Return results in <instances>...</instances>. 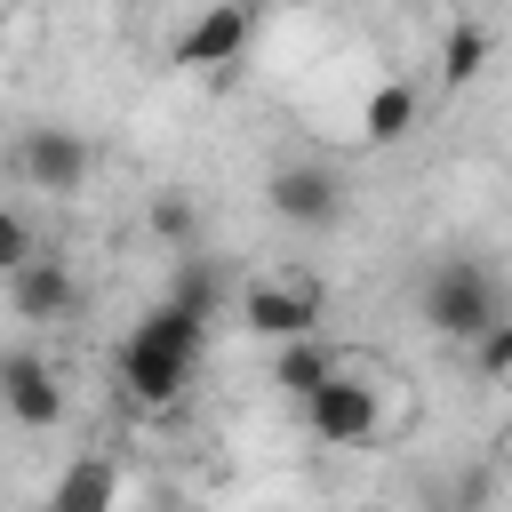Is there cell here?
I'll return each instance as SVG.
<instances>
[{"label":"cell","instance_id":"cell-1","mask_svg":"<svg viewBox=\"0 0 512 512\" xmlns=\"http://www.w3.org/2000/svg\"><path fill=\"white\" fill-rule=\"evenodd\" d=\"M200 328H208V320H192L176 296L152 304V312L128 328V344H120V392H128L136 408H176V400L192 392V368H200Z\"/></svg>","mask_w":512,"mask_h":512},{"label":"cell","instance_id":"cell-2","mask_svg":"<svg viewBox=\"0 0 512 512\" xmlns=\"http://www.w3.org/2000/svg\"><path fill=\"white\" fill-rule=\"evenodd\" d=\"M496 312H504V288H496L488 264H472V256H440V264H432V280H424V320H432L448 344H472Z\"/></svg>","mask_w":512,"mask_h":512},{"label":"cell","instance_id":"cell-3","mask_svg":"<svg viewBox=\"0 0 512 512\" xmlns=\"http://www.w3.org/2000/svg\"><path fill=\"white\" fill-rule=\"evenodd\" d=\"M320 312H328V288L304 280V272H256V280H240V328L264 336V344L320 336Z\"/></svg>","mask_w":512,"mask_h":512},{"label":"cell","instance_id":"cell-4","mask_svg":"<svg viewBox=\"0 0 512 512\" xmlns=\"http://www.w3.org/2000/svg\"><path fill=\"white\" fill-rule=\"evenodd\" d=\"M304 408V432L320 440V448H360V440H376V424H384V392L368 384V376H352V368H336L312 400H296Z\"/></svg>","mask_w":512,"mask_h":512},{"label":"cell","instance_id":"cell-5","mask_svg":"<svg viewBox=\"0 0 512 512\" xmlns=\"http://www.w3.org/2000/svg\"><path fill=\"white\" fill-rule=\"evenodd\" d=\"M264 208H272L280 224H296V232H320V224L344 216V184H336V168H320V160H288V168H272Z\"/></svg>","mask_w":512,"mask_h":512},{"label":"cell","instance_id":"cell-6","mask_svg":"<svg viewBox=\"0 0 512 512\" xmlns=\"http://www.w3.org/2000/svg\"><path fill=\"white\" fill-rule=\"evenodd\" d=\"M0 408L24 432H56L64 424V376L48 368V352H0Z\"/></svg>","mask_w":512,"mask_h":512},{"label":"cell","instance_id":"cell-7","mask_svg":"<svg viewBox=\"0 0 512 512\" xmlns=\"http://www.w3.org/2000/svg\"><path fill=\"white\" fill-rule=\"evenodd\" d=\"M248 40H256V8H248V0H216V8H200V16L184 24L176 64H192V72H224V64H240Z\"/></svg>","mask_w":512,"mask_h":512},{"label":"cell","instance_id":"cell-8","mask_svg":"<svg viewBox=\"0 0 512 512\" xmlns=\"http://www.w3.org/2000/svg\"><path fill=\"white\" fill-rule=\"evenodd\" d=\"M16 176L32 192H80L88 184V136L80 128H24L16 136Z\"/></svg>","mask_w":512,"mask_h":512},{"label":"cell","instance_id":"cell-9","mask_svg":"<svg viewBox=\"0 0 512 512\" xmlns=\"http://www.w3.org/2000/svg\"><path fill=\"white\" fill-rule=\"evenodd\" d=\"M8 304H16V320H64L80 304V280H72L64 256H24L8 272Z\"/></svg>","mask_w":512,"mask_h":512},{"label":"cell","instance_id":"cell-10","mask_svg":"<svg viewBox=\"0 0 512 512\" xmlns=\"http://www.w3.org/2000/svg\"><path fill=\"white\" fill-rule=\"evenodd\" d=\"M120 504V464L112 456H72L48 488V512H112Z\"/></svg>","mask_w":512,"mask_h":512},{"label":"cell","instance_id":"cell-11","mask_svg":"<svg viewBox=\"0 0 512 512\" xmlns=\"http://www.w3.org/2000/svg\"><path fill=\"white\" fill-rule=\"evenodd\" d=\"M336 368H344V360H336V352H328L320 336H288V344L272 352V384H280L288 400H312V392H320V384H328Z\"/></svg>","mask_w":512,"mask_h":512},{"label":"cell","instance_id":"cell-12","mask_svg":"<svg viewBox=\"0 0 512 512\" xmlns=\"http://www.w3.org/2000/svg\"><path fill=\"white\" fill-rule=\"evenodd\" d=\"M408 128H416V88H408V80H384V88L360 104V136H368V144H400Z\"/></svg>","mask_w":512,"mask_h":512},{"label":"cell","instance_id":"cell-13","mask_svg":"<svg viewBox=\"0 0 512 512\" xmlns=\"http://www.w3.org/2000/svg\"><path fill=\"white\" fill-rule=\"evenodd\" d=\"M480 64H488V32H480V24H448V40H440V80L464 88V80H480Z\"/></svg>","mask_w":512,"mask_h":512},{"label":"cell","instance_id":"cell-14","mask_svg":"<svg viewBox=\"0 0 512 512\" xmlns=\"http://www.w3.org/2000/svg\"><path fill=\"white\" fill-rule=\"evenodd\" d=\"M216 296H224V272L184 248V264H176V304H184L192 320H216Z\"/></svg>","mask_w":512,"mask_h":512},{"label":"cell","instance_id":"cell-15","mask_svg":"<svg viewBox=\"0 0 512 512\" xmlns=\"http://www.w3.org/2000/svg\"><path fill=\"white\" fill-rule=\"evenodd\" d=\"M152 232H160L168 248H192V240H200V208H192L184 192H160V200H152Z\"/></svg>","mask_w":512,"mask_h":512},{"label":"cell","instance_id":"cell-16","mask_svg":"<svg viewBox=\"0 0 512 512\" xmlns=\"http://www.w3.org/2000/svg\"><path fill=\"white\" fill-rule=\"evenodd\" d=\"M472 368H480V376H496V384L512 376V312H496V320L472 336Z\"/></svg>","mask_w":512,"mask_h":512},{"label":"cell","instance_id":"cell-17","mask_svg":"<svg viewBox=\"0 0 512 512\" xmlns=\"http://www.w3.org/2000/svg\"><path fill=\"white\" fill-rule=\"evenodd\" d=\"M24 256H40V248H32V224H24V208H8V200H0V280H8Z\"/></svg>","mask_w":512,"mask_h":512}]
</instances>
